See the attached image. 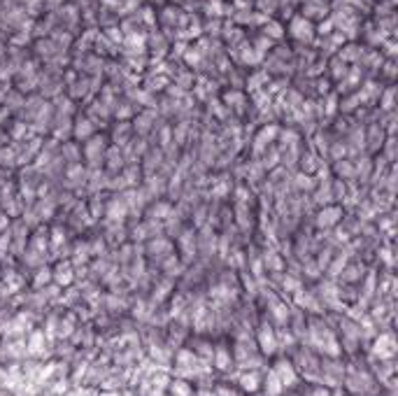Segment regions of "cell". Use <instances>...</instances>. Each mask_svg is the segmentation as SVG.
I'll return each mask as SVG.
<instances>
[{
    "instance_id": "ac0fdd59",
    "label": "cell",
    "mask_w": 398,
    "mask_h": 396,
    "mask_svg": "<svg viewBox=\"0 0 398 396\" xmlns=\"http://www.w3.org/2000/svg\"><path fill=\"white\" fill-rule=\"evenodd\" d=\"M212 391H215V396H244L242 391L235 387V382H231V380H221V378H217Z\"/></svg>"
},
{
    "instance_id": "8992f818",
    "label": "cell",
    "mask_w": 398,
    "mask_h": 396,
    "mask_svg": "<svg viewBox=\"0 0 398 396\" xmlns=\"http://www.w3.org/2000/svg\"><path fill=\"white\" fill-rule=\"evenodd\" d=\"M345 215V208L340 203H331V205H324V208H319L315 212V217H312V226H315V231H333L338 224H340V219H343Z\"/></svg>"
},
{
    "instance_id": "3957f363",
    "label": "cell",
    "mask_w": 398,
    "mask_h": 396,
    "mask_svg": "<svg viewBox=\"0 0 398 396\" xmlns=\"http://www.w3.org/2000/svg\"><path fill=\"white\" fill-rule=\"evenodd\" d=\"M254 343L259 347V352L270 361L275 354H280V343H277V329L268 322V319L259 317L254 326Z\"/></svg>"
},
{
    "instance_id": "ffe728a7",
    "label": "cell",
    "mask_w": 398,
    "mask_h": 396,
    "mask_svg": "<svg viewBox=\"0 0 398 396\" xmlns=\"http://www.w3.org/2000/svg\"><path fill=\"white\" fill-rule=\"evenodd\" d=\"M328 66H331V77L335 79V82H340V79L345 77V75H347V63H345V61H340L335 56V59H331V63H328Z\"/></svg>"
},
{
    "instance_id": "cb8c5ba5",
    "label": "cell",
    "mask_w": 398,
    "mask_h": 396,
    "mask_svg": "<svg viewBox=\"0 0 398 396\" xmlns=\"http://www.w3.org/2000/svg\"><path fill=\"white\" fill-rule=\"evenodd\" d=\"M384 75H387V77H393V59H389L387 63H384Z\"/></svg>"
},
{
    "instance_id": "44dd1931",
    "label": "cell",
    "mask_w": 398,
    "mask_h": 396,
    "mask_svg": "<svg viewBox=\"0 0 398 396\" xmlns=\"http://www.w3.org/2000/svg\"><path fill=\"white\" fill-rule=\"evenodd\" d=\"M224 100L228 103V107H235V110H242V105L247 103L242 91H235V89H233V91H228V94H224Z\"/></svg>"
},
{
    "instance_id": "277c9868",
    "label": "cell",
    "mask_w": 398,
    "mask_h": 396,
    "mask_svg": "<svg viewBox=\"0 0 398 396\" xmlns=\"http://www.w3.org/2000/svg\"><path fill=\"white\" fill-rule=\"evenodd\" d=\"M345 378V357L319 354V382L326 387H343Z\"/></svg>"
},
{
    "instance_id": "30bf717a",
    "label": "cell",
    "mask_w": 398,
    "mask_h": 396,
    "mask_svg": "<svg viewBox=\"0 0 398 396\" xmlns=\"http://www.w3.org/2000/svg\"><path fill=\"white\" fill-rule=\"evenodd\" d=\"M365 133V152L368 154H380L382 145H384V140H387V131H384V126H380V124H368V128H363Z\"/></svg>"
},
{
    "instance_id": "5b68a950",
    "label": "cell",
    "mask_w": 398,
    "mask_h": 396,
    "mask_svg": "<svg viewBox=\"0 0 398 396\" xmlns=\"http://www.w3.org/2000/svg\"><path fill=\"white\" fill-rule=\"evenodd\" d=\"M212 371L219 373V378L231 375L233 371H235L233 352H231V341H228V336L215 338V350H212Z\"/></svg>"
},
{
    "instance_id": "ba28073f",
    "label": "cell",
    "mask_w": 398,
    "mask_h": 396,
    "mask_svg": "<svg viewBox=\"0 0 398 396\" xmlns=\"http://www.w3.org/2000/svg\"><path fill=\"white\" fill-rule=\"evenodd\" d=\"M51 282L58 285L61 289L75 285V266L70 259H56L51 261Z\"/></svg>"
},
{
    "instance_id": "4fadbf2b",
    "label": "cell",
    "mask_w": 398,
    "mask_h": 396,
    "mask_svg": "<svg viewBox=\"0 0 398 396\" xmlns=\"http://www.w3.org/2000/svg\"><path fill=\"white\" fill-rule=\"evenodd\" d=\"M289 28H291L293 38L300 40V42H310V40L315 38V26H312V21H308L305 17H293Z\"/></svg>"
},
{
    "instance_id": "e0dca14e",
    "label": "cell",
    "mask_w": 398,
    "mask_h": 396,
    "mask_svg": "<svg viewBox=\"0 0 398 396\" xmlns=\"http://www.w3.org/2000/svg\"><path fill=\"white\" fill-rule=\"evenodd\" d=\"M361 56H363V49H361L359 44H345V47H340V51H338V59L345 61V63H359Z\"/></svg>"
},
{
    "instance_id": "8fae6325",
    "label": "cell",
    "mask_w": 398,
    "mask_h": 396,
    "mask_svg": "<svg viewBox=\"0 0 398 396\" xmlns=\"http://www.w3.org/2000/svg\"><path fill=\"white\" fill-rule=\"evenodd\" d=\"M284 389H282V382L277 378V373L270 369V366H265L263 373H261V391L259 396H282Z\"/></svg>"
},
{
    "instance_id": "d6986e66",
    "label": "cell",
    "mask_w": 398,
    "mask_h": 396,
    "mask_svg": "<svg viewBox=\"0 0 398 396\" xmlns=\"http://www.w3.org/2000/svg\"><path fill=\"white\" fill-rule=\"evenodd\" d=\"M91 91V79H86V77H79V79H75V82H70V98L75 100V98H84V96Z\"/></svg>"
},
{
    "instance_id": "6da1fadb",
    "label": "cell",
    "mask_w": 398,
    "mask_h": 396,
    "mask_svg": "<svg viewBox=\"0 0 398 396\" xmlns=\"http://www.w3.org/2000/svg\"><path fill=\"white\" fill-rule=\"evenodd\" d=\"M270 369L275 371L280 382H282L284 394H298V391L305 389V382L300 380L298 371H296V366L291 363V359L287 354H275L270 359Z\"/></svg>"
},
{
    "instance_id": "9c48e42d",
    "label": "cell",
    "mask_w": 398,
    "mask_h": 396,
    "mask_svg": "<svg viewBox=\"0 0 398 396\" xmlns=\"http://www.w3.org/2000/svg\"><path fill=\"white\" fill-rule=\"evenodd\" d=\"M368 268H371V266L365 264V261H361V259L352 257V259L347 261V266L343 268V273L338 275L335 282H340V285H356V287H359V282L363 280V275L368 273Z\"/></svg>"
},
{
    "instance_id": "7c38bea8",
    "label": "cell",
    "mask_w": 398,
    "mask_h": 396,
    "mask_svg": "<svg viewBox=\"0 0 398 396\" xmlns=\"http://www.w3.org/2000/svg\"><path fill=\"white\" fill-rule=\"evenodd\" d=\"M91 135H96L94 121L88 119L86 115L75 117V119H72V138L77 140V143H84V140H88Z\"/></svg>"
},
{
    "instance_id": "7a4b0ae2",
    "label": "cell",
    "mask_w": 398,
    "mask_h": 396,
    "mask_svg": "<svg viewBox=\"0 0 398 396\" xmlns=\"http://www.w3.org/2000/svg\"><path fill=\"white\" fill-rule=\"evenodd\" d=\"M396 336H393V329L387 331H377L373 341L368 343V347L363 350V354L368 359H377V361H384V359H396Z\"/></svg>"
},
{
    "instance_id": "9a60e30c",
    "label": "cell",
    "mask_w": 398,
    "mask_h": 396,
    "mask_svg": "<svg viewBox=\"0 0 398 396\" xmlns=\"http://www.w3.org/2000/svg\"><path fill=\"white\" fill-rule=\"evenodd\" d=\"M166 394L168 396H194V382L172 375L170 382H168V387H166Z\"/></svg>"
},
{
    "instance_id": "d4e9b609",
    "label": "cell",
    "mask_w": 398,
    "mask_h": 396,
    "mask_svg": "<svg viewBox=\"0 0 398 396\" xmlns=\"http://www.w3.org/2000/svg\"><path fill=\"white\" fill-rule=\"evenodd\" d=\"M63 0H47V3H44V5H47V10H51V12H56L58 10V5H61Z\"/></svg>"
},
{
    "instance_id": "2e32d148",
    "label": "cell",
    "mask_w": 398,
    "mask_h": 396,
    "mask_svg": "<svg viewBox=\"0 0 398 396\" xmlns=\"http://www.w3.org/2000/svg\"><path fill=\"white\" fill-rule=\"evenodd\" d=\"M133 138V126L128 121H119L114 128H112V145L116 147H126Z\"/></svg>"
},
{
    "instance_id": "603a6c76",
    "label": "cell",
    "mask_w": 398,
    "mask_h": 396,
    "mask_svg": "<svg viewBox=\"0 0 398 396\" xmlns=\"http://www.w3.org/2000/svg\"><path fill=\"white\" fill-rule=\"evenodd\" d=\"M219 28H221L219 19H215L212 23H205V31H207V35H219Z\"/></svg>"
},
{
    "instance_id": "7402d4cb",
    "label": "cell",
    "mask_w": 398,
    "mask_h": 396,
    "mask_svg": "<svg viewBox=\"0 0 398 396\" xmlns=\"http://www.w3.org/2000/svg\"><path fill=\"white\" fill-rule=\"evenodd\" d=\"M393 94H396V89L389 87L384 94H380V105H382V112H391L393 110Z\"/></svg>"
},
{
    "instance_id": "52a82bcc",
    "label": "cell",
    "mask_w": 398,
    "mask_h": 396,
    "mask_svg": "<svg viewBox=\"0 0 398 396\" xmlns=\"http://www.w3.org/2000/svg\"><path fill=\"white\" fill-rule=\"evenodd\" d=\"M261 373H263V371H256V369L235 371L233 382H235V387H238L244 396H259V391H261Z\"/></svg>"
},
{
    "instance_id": "5bb4252c",
    "label": "cell",
    "mask_w": 398,
    "mask_h": 396,
    "mask_svg": "<svg viewBox=\"0 0 398 396\" xmlns=\"http://www.w3.org/2000/svg\"><path fill=\"white\" fill-rule=\"evenodd\" d=\"M331 173H333V177H338V180H345V182L356 180V173H354V161L352 159L333 161Z\"/></svg>"
}]
</instances>
